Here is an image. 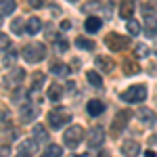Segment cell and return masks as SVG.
Listing matches in <instances>:
<instances>
[{
    "label": "cell",
    "mask_w": 157,
    "mask_h": 157,
    "mask_svg": "<svg viewBox=\"0 0 157 157\" xmlns=\"http://www.w3.org/2000/svg\"><path fill=\"white\" fill-rule=\"evenodd\" d=\"M71 121V113L67 111V109L63 107H55L52 111L48 113V126L52 130H61L65 124H69Z\"/></svg>",
    "instance_id": "1"
},
{
    "label": "cell",
    "mask_w": 157,
    "mask_h": 157,
    "mask_svg": "<svg viewBox=\"0 0 157 157\" xmlns=\"http://www.w3.org/2000/svg\"><path fill=\"white\" fill-rule=\"evenodd\" d=\"M44 57H46V46L42 42H32L23 48V59L27 63H40L44 61Z\"/></svg>",
    "instance_id": "2"
},
{
    "label": "cell",
    "mask_w": 157,
    "mask_h": 157,
    "mask_svg": "<svg viewBox=\"0 0 157 157\" xmlns=\"http://www.w3.org/2000/svg\"><path fill=\"white\" fill-rule=\"evenodd\" d=\"M63 140H65V147H67V149H78L80 143L84 140V128L78 126V124L69 126L67 132H65V136H63Z\"/></svg>",
    "instance_id": "3"
},
{
    "label": "cell",
    "mask_w": 157,
    "mask_h": 157,
    "mask_svg": "<svg viewBox=\"0 0 157 157\" xmlns=\"http://www.w3.org/2000/svg\"><path fill=\"white\" fill-rule=\"evenodd\" d=\"M120 98L124 103H143L147 98V86L138 84V86H130L128 90H124L120 94Z\"/></svg>",
    "instance_id": "4"
},
{
    "label": "cell",
    "mask_w": 157,
    "mask_h": 157,
    "mask_svg": "<svg viewBox=\"0 0 157 157\" xmlns=\"http://www.w3.org/2000/svg\"><path fill=\"white\" fill-rule=\"evenodd\" d=\"M105 44H107L109 48L113 50V52H120V50H126L130 46V40L126 36H121V34H115V32H111L107 34V40H105Z\"/></svg>",
    "instance_id": "5"
},
{
    "label": "cell",
    "mask_w": 157,
    "mask_h": 157,
    "mask_svg": "<svg viewBox=\"0 0 157 157\" xmlns=\"http://www.w3.org/2000/svg\"><path fill=\"white\" fill-rule=\"evenodd\" d=\"M103 143H105V130L101 126H94L92 130H88V134H86V145L90 147V149H98V147H103Z\"/></svg>",
    "instance_id": "6"
},
{
    "label": "cell",
    "mask_w": 157,
    "mask_h": 157,
    "mask_svg": "<svg viewBox=\"0 0 157 157\" xmlns=\"http://www.w3.org/2000/svg\"><path fill=\"white\" fill-rule=\"evenodd\" d=\"M23 78H25V71L21 69V67H15L11 73H6V75H4V86H6V88H11V90H17L19 84L23 82Z\"/></svg>",
    "instance_id": "7"
},
{
    "label": "cell",
    "mask_w": 157,
    "mask_h": 157,
    "mask_svg": "<svg viewBox=\"0 0 157 157\" xmlns=\"http://www.w3.org/2000/svg\"><path fill=\"white\" fill-rule=\"evenodd\" d=\"M130 117H132V113H130L128 109H121L120 113L113 117V124H111V134H113V136H117V134L126 128V121L130 120Z\"/></svg>",
    "instance_id": "8"
},
{
    "label": "cell",
    "mask_w": 157,
    "mask_h": 157,
    "mask_svg": "<svg viewBox=\"0 0 157 157\" xmlns=\"http://www.w3.org/2000/svg\"><path fill=\"white\" fill-rule=\"evenodd\" d=\"M38 107L36 105H29V103H25V105H21L19 107V117H21V121L23 124H29V121H34L38 117Z\"/></svg>",
    "instance_id": "9"
},
{
    "label": "cell",
    "mask_w": 157,
    "mask_h": 157,
    "mask_svg": "<svg viewBox=\"0 0 157 157\" xmlns=\"http://www.w3.org/2000/svg\"><path fill=\"white\" fill-rule=\"evenodd\" d=\"M136 117L140 120V124H145V126L157 124V113L153 111V109H149V107H140L138 111H136Z\"/></svg>",
    "instance_id": "10"
},
{
    "label": "cell",
    "mask_w": 157,
    "mask_h": 157,
    "mask_svg": "<svg viewBox=\"0 0 157 157\" xmlns=\"http://www.w3.org/2000/svg\"><path fill=\"white\" fill-rule=\"evenodd\" d=\"M140 153V143L138 140H124L121 143V155L124 157H138Z\"/></svg>",
    "instance_id": "11"
},
{
    "label": "cell",
    "mask_w": 157,
    "mask_h": 157,
    "mask_svg": "<svg viewBox=\"0 0 157 157\" xmlns=\"http://www.w3.org/2000/svg\"><path fill=\"white\" fill-rule=\"evenodd\" d=\"M121 69H124L126 75H134V73L140 71V65H138V61L134 59V57H126L124 63H121Z\"/></svg>",
    "instance_id": "12"
},
{
    "label": "cell",
    "mask_w": 157,
    "mask_h": 157,
    "mask_svg": "<svg viewBox=\"0 0 157 157\" xmlns=\"http://www.w3.org/2000/svg\"><path fill=\"white\" fill-rule=\"evenodd\" d=\"M145 36L147 38L157 36V17L155 15H145Z\"/></svg>",
    "instance_id": "13"
},
{
    "label": "cell",
    "mask_w": 157,
    "mask_h": 157,
    "mask_svg": "<svg viewBox=\"0 0 157 157\" xmlns=\"http://www.w3.org/2000/svg\"><path fill=\"white\" fill-rule=\"evenodd\" d=\"M86 111H88L92 117H97V115H101V113L105 111V103H103V101H98V98H92V101H88Z\"/></svg>",
    "instance_id": "14"
},
{
    "label": "cell",
    "mask_w": 157,
    "mask_h": 157,
    "mask_svg": "<svg viewBox=\"0 0 157 157\" xmlns=\"http://www.w3.org/2000/svg\"><path fill=\"white\" fill-rule=\"evenodd\" d=\"M32 136H34L36 143H46V140H48V130H46L42 124H36V126L32 128Z\"/></svg>",
    "instance_id": "15"
},
{
    "label": "cell",
    "mask_w": 157,
    "mask_h": 157,
    "mask_svg": "<svg viewBox=\"0 0 157 157\" xmlns=\"http://www.w3.org/2000/svg\"><path fill=\"white\" fill-rule=\"evenodd\" d=\"M103 27V19L101 17H88L84 23V29L88 32V34H94V32H98Z\"/></svg>",
    "instance_id": "16"
},
{
    "label": "cell",
    "mask_w": 157,
    "mask_h": 157,
    "mask_svg": "<svg viewBox=\"0 0 157 157\" xmlns=\"http://www.w3.org/2000/svg\"><path fill=\"white\" fill-rule=\"evenodd\" d=\"M40 29H42V21H40L38 17H29L27 23H25V32H27L29 36H36Z\"/></svg>",
    "instance_id": "17"
},
{
    "label": "cell",
    "mask_w": 157,
    "mask_h": 157,
    "mask_svg": "<svg viewBox=\"0 0 157 157\" xmlns=\"http://www.w3.org/2000/svg\"><path fill=\"white\" fill-rule=\"evenodd\" d=\"M134 15V2H130V0H124L120 4V17H124V19H132Z\"/></svg>",
    "instance_id": "18"
},
{
    "label": "cell",
    "mask_w": 157,
    "mask_h": 157,
    "mask_svg": "<svg viewBox=\"0 0 157 157\" xmlns=\"http://www.w3.org/2000/svg\"><path fill=\"white\" fill-rule=\"evenodd\" d=\"M94 63H97V67L103 73H109L111 69H113V61L107 59V57H97V61H94Z\"/></svg>",
    "instance_id": "19"
},
{
    "label": "cell",
    "mask_w": 157,
    "mask_h": 157,
    "mask_svg": "<svg viewBox=\"0 0 157 157\" xmlns=\"http://www.w3.org/2000/svg\"><path fill=\"white\" fill-rule=\"evenodd\" d=\"M50 71L55 75H67V73H71V69L65 63H50Z\"/></svg>",
    "instance_id": "20"
},
{
    "label": "cell",
    "mask_w": 157,
    "mask_h": 157,
    "mask_svg": "<svg viewBox=\"0 0 157 157\" xmlns=\"http://www.w3.org/2000/svg\"><path fill=\"white\" fill-rule=\"evenodd\" d=\"M46 94H48L50 101H55V103H57V101H61V97H63V90H61V86H59V84H50V86H48V92H46Z\"/></svg>",
    "instance_id": "21"
},
{
    "label": "cell",
    "mask_w": 157,
    "mask_h": 157,
    "mask_svg": "<svg viewBox=\"0 0 157 157\" xmlns=\"http://www.w3.org/2000/svg\"><path fill=\"white\" fill-rule=\"evenodd\" d=\"M86 80L94 86V88H101L103 86V78L98 75V71H86Z\"/></svg>",
    "instance_id": "22"
},
{
    "label": "cell",
    "mask_w": 157,
    "mask_h": 157,
    "mask_svg": "<svg viewBox=\"0 0 157 157\" xmlns=\"http://www.w3.org/2000/svg\"><path fill=\"white\" fill-rule=\"evenodd\" d=\"M75 46L82 48V50H92L94 48V42L88 40V38H84V36H80V38H75Z\"/></svg>",
    "instance_id": "23"
},
{
    "label": "cell",
    "mask_w": 157,
    "mask_h": 157,
    "mask_svg": "<svg viewBox=\"0 0 157 157\" xmlns=\"http://www.w3.org/2000/svg\"><path fill=\"white\" fill-rule=\"evenodd\" d=\"M61 155H63V149L59 145H48L46 151L42 153V157H61Z\"/></svg>",
    "instance_id": "24"
},
{
    "label": "cell",
    "mask_w": 157,
    "mask_h": 157,
    "mask_svg": "<svg viewBox=\"0 0 157 157\" xmlns=\"http://www.w3.org/2000/svg\"><path fill=\"white\" fill-rule=\"evenodd\" d=\"M15 0H0V13L2 15H11L13 11H15Z\"/></svg>",
    "instance_id": "25"
},
{
    "label": "cell",
    "mask_w": 157,
    "mask_h": 157,
    "mask_svg": "<svg viewBox=\"0 0 157 157\" xmlns=\"http://www.w3.org/2000/svg\"><path fill=\"white\" fill-rule=\"evenodd\" d=\"M42 84H44V73H42V71H36L34 80H32V94H34V92H38Z\"/></svg>",
    "instance_id": "26"
},
{
    "label": "cell",
    "mask_w": 157,
    "mask_h": 157,
    "mask_svg": "<svg viewBox=\"0 0 157 157\" xmlns=\"http://www.w3.org/2000/svg\"><path fill=\"white\" fill-rule=\"evenodd\" d=\"M36 147H38L36 140H23L19 145V151H23V153H36Z\"/></svg>",
    "instance_id": "27"
},
{
    "label": "cell",
    "mask_w": 157,
    "mask_h": 157,
    "mask_svg": "<svg viewBox=\"0 0 157 157\" xmlns=\"http://www.w3.org/2000/svg\"><path fill=\"white\" fill-rule=\"evenodd\" d=\"M15 59H17V52H15L13 48H9V52L4 55V61H2V65H4V67H11L13 63H15Z\"/></svg>",
    "instance_id": "28"
},
{
    "label": "cell",
    "mask_w": 157,
    "mask_h": 157,
    "mask_svg": "<svg viewBox=\"0 0 157 157\" xmlns=\"http://www.w3.org/2000/svg\"><path fill=\"white\" fill-rule=\"evenodd\" d=\"M128 32H130L132 36H138V34H140V25L136 23L134 19H130V21H128Z\"/></svg>",
    "instance_id": "29"
},
{
    "label": "cell",
    "mask_w": 157,
    "mask_h": 157,
    "mask_svg": "<svg viewBox=\"0 0 157 157\" xmlns=\"http://www.w3.org/2000/svg\"><path fill=\"white\" fill-rule=\"evenodd\" d=\"M9 48H11V40H9V36L0 34V52H2V50H9Z\"/></svg>",
    "instance_id": "30"
},
{
    "label": "cell",
    "mask_w": 157,
    "mask_h": 157,
    "mask_svg": "<svg viewBox=\"0 0 157 157\" xmlns=\"http://www.w3.org/2000/svg\"><path fill=\"white\" fill-rule=\"evenodd\" d=\"M11 29H13V34H21L23 32V21L21 19H15L11 23Z\"/></svg>",
    "instance_id": "31"
},
{
    "label": "cell",
    "mask_w": 157,
    "mask_h": 157,
    "mask_svg": "<svg viewBox=\"0 0 157 157\" xmlns=\"http://www.w3.org/2000/svg\"><path fill=\"white\" fill-rule=\"evenodd\" d=\"M11 155V147L9 145H0V157H9Z\"/></svg>",
    "instance_id": "32"
},
{
    "label": "cell",
    "mask_w": 157,
    "mask_h": 157,
    "mask_svg": "<svg viewBox=\"0 0 157 157\" xmlns=\"http://www.w3.org/2000/svg\"><path fill=\"white\" fill-rule=\"evenodd\" d=\"M136 55L147 57V55H149V48H147V46H143V44H138V46H136Z\"/></svg>",
    "instance_id": "33"
},
{
    "label": "cell",
    "mask_w": 157,
    "mask_h": 157,
    "mask_svg": "<svg viewBox=\"0 0 157 157\" xmlns=\"http://www.w3.org/2000/svg\"><path fill=\"white\" fill-rule=\"evenodd\" d=\"M46 4V0H29V6H34V9H42Z\"/></svg>",
    "instance_id": "34"
},
{
    "label": "cell",
    "mask_w": 157,
    "mask_h": 157,
    "mask_svg": "<svg viewBox=\"0 0 157 157\" xmlns=\"http://www.w3.org/2000/svg\"><path fill=\"white\" fill-rule=\"evenodd\" d=\"M57 46H59V50H67V46H69V44H67V42H65V38H57Z\"/></svg>",
    "instance_id": "35"
},
{
    "label": "cell",
    "mask_w": 157,
    "mask_h": 157,
    "mask_svg": "<svg viewBox=\"0 0 157 157\" xmlns=\"http://www.w3.org/2000/svg\"><path fill=\"white\" fill-rule=\"evenodd\" d=\"M61 29H71V23H69V21H63V23H61Z\"/></svg>",
    "instance_id": "36"
},
{
    "label": "cell",
    "mask_w": 157,
    "mask_h": 157,
    "mask_svg": "<svg viewBox=\"0 0 157 157\" xmlns=\"http://www.w3.org/2000/svg\"><path fill=\"white\" fill-rule=\"evenodd\" d=\"M4 117H6V111H4V109H0V124H2V120H4Z\"/></svg>",
    "instance_id": "37"
},
{
    "label": "cell",
    "mask_w": 157,
    "mask_h": 157,
    "mask_svg": "<svg viewBox=\"0 0 157 157\" xmlns=\"http://www.w3.org/2000/svg\"><path fill=\"white\" fill-rule=\"evenodd\" d=\"M145 155H147V157H155V151H147Z\"/></svg>",
    "instance_id": "38"
},
{
    "label": "cell",
    "mask_w": 157,
    "mask_h": 157,
    "mask_svg": "<svg viewBox=\"0 0 157 157\" xmlns=\"http://www.w3.org/2000/svg\"><path fill=\"white\" fill-rule=\"evenodd\" d=\"M17 157H32V155H29V153H23V151H21V153H19Z\"/></svg>",
    "instance_id": "39"
},
{
    "label": "cell",
    "mask_w": 157,
    "mask_h": 157,
    "mask_svg": "<svg viewBox=\"0 0 157 157\" xmlns=\"http://www.w3.org/2000/svg\"><path fill=\"white\" fill-rule=\"evenodd\" d=\"M0 25H2V17H0Z\"/></svg>",
    "instance_id": "40"
}]
</instances>
